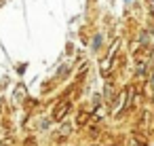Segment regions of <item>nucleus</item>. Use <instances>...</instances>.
<instances>
[{
	"label": "nucleus",
	"mask_w": 154,
	"mask_h": 146,
	"mask_svg": "<svg viewBox=\"0 0 154 146\" xmlns=\"http://www.w3.org/2000/svg\"><path fill=\"white\" fill-rule=\"evenodd\" d=\"M99 45H101V36H95V40H93V47H95V49H97V47H99Z\"/></svg>",
	"instance_id": "obj_1"
}]
</instances>
